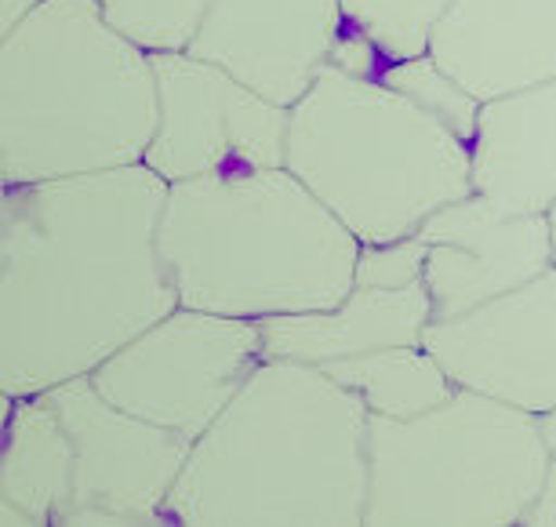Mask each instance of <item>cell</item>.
<instances>
[{
    "instance_id": "4",
    "label": "cell",
    "mask_w": 556,
    "mask_h": 527,
    "mask_svg": "<svg viewBox=\"0 0 556 527\" xmlns=\"http://www.w3.org/2000/svg\"><path fill=\"white\" fill-rule=\"evenodd\" d=\"M161 255L178 305L240 321L339 305L361 240L288 167L167 186Z\"/></svg>"
},
{
    "instance_id": "23",
    "label": "cell",
    "mask_w": 556,
    "mask_h": 527,
    "mask_svg": "<svg viewBox=\"0 0 556 527\" xmlns=\"http://www.w3.org/2000/svg\"><path fill=\"white\" fill-rule=\"evenodd\" d=\"M549 229H553V255H556V204L549 211Z\"/></svg>"
},
{
    "instance_id": "14",
    "label": "cell",
    "mask_w": 556,
    "mask_h": 527,
    "mask_svg": "<svg viewBox=\"0 0 556 527\" xmlns=\"http://www.w3.org/2000/svg\"><path fill=\"white\" fill-rule=\"evenodd\" d=\"M473 189L513 215H549L556 204V80L480 102Z\"/></svg>"
},
{
    "instance_id": "22",
    "label": "cell",
    "mask_w": 556,
    "mask_h": 527,
    "mask_svg": "<svg viewBox=\"0 0 556 527\" xmlns=\"http://www.w3.org/2000/svg\"><path fill=\"white\" fill-rule=\"evenodd\" d=\"M40 0H0V34H15L29 15L37 12Z\"/></svg>"
},
{
    "instance_id": "5",
    "label": "cell",
    "mask_w": 556,
    "mask_h": 527,
    "mask_svg": "<svg viewBox=\"0 0 556 527\" xmlns=\"http://www.w3.org/2000/svg\"><path fill=\"white\" fill-rule=\"evenodd\" d=\"M156 128V66L99 0H40L0 37V183L142 164Z\"/></svg>"
},
{
    "instance_id": "3",
    "label": "cell",
    "mask_w": 556,
    "mask_h": 527,
    "mask_svg": "<svg viewBox=\"0 0 556 527\" xmlns=\"http://www.w3.org/2000/svg\"><path fill=\"white\" fill-rule=\"evenodd\" d=\"M371 415L317 364L266 356L193 440L164 516L353 527L367 513Z\"/></svg>"
},
{
    "instance_id": "17",
    "label": "cell",
    "mask_w": 556,
    "mask_h": 527,
    "mask_svg": "<svg viewBox=\"0 0 556 527\" xmlns=\"http://www.w3.org/2000/svg\"><path fill=\"white\" fill-rule=\"evenodd\" d=\"M324 372L350 389L371 418H415L444 404L458 389L426 342L379 346V350L324 364Z\"/></svg>"
},
{
    "instance_id": "9",
    "label": "cell",
    "mask_w": 556,
    "mask_h": 527,
    "mask_svg": "<svg viewBox=\"0 0 556 527\" xmlns=\"http://www.w3.org/2000/svg\"><path fill=\"white\" fill-rule=\"evenodd\" d=\"M45 393L66 422L73 451L66 524H164L193 440L117 407L99 393L91 375Z\"/></svg>"
},
{
    "instance_id": "16",
    "label": "cell",
    "mask_w": 556,
    "mask_h": 527,
    "mask_svg": "<svg viewBox=\"0 0 556 527\" xmlns=\"http://www.w3.org/2000/svg\"><path fill=\"white\" fill-rule=\"evenodd\" d=\"M4 397L0 520L66 524L73 505V451L55 400L48 393Z\"/></svg>"
},
{
    "instance_id": "18",
    "label": "cell",
    "mask_w": 556,
    "mask_h": 527,
    "mask_svg": "<svg viewBox=\"0 0 556 527\" xmlns=\"http://www.w3.org/2000/svg\"><path fill=\"white\" fill-rule=\"evenodd\" d=\"M447 8L451 0H339L342 34L390 62L429 55Z\"/></svg>"
},
{
    "instance_id": "13",
    "label": "cell",
    "mask_w": 556,
    "mask_h": 527,
    "mask_svg": "<svg viewBox=\"0 0 556 527\" xmlns=\"http://www.w3.org/2000/svg\"><path fill=\"white\" fill-rule=\"evenodd\" d=\"M429 55L477 102L556 80V0H451Z\"/></svg>"
},
{
    "instance_id": "11",
    "label": "cell",
    "mask_w": 556,
    "mask_h": 527,
    "mask_svg": "<svg viewBox=\"0 0 556 527\" xmlns=\"http://www.w3.org/2000/svg\"><path fill=\"white\" fill-rule=\"evenodd\" d=\"M433 321H451L556 266L549 215H513L477 189L418 226Z\"/></svg>"
},
{
    "instance_id": "1",
    "label": "cell",
    "mask_w": 556,
    "mask_h": 527,
    "mask_svg": "<svg viewBox=\"0 0 556 527\" xmlns=\"http://www.w3.org/2000/svg\"><path fill=\"white\" fill-rule=\"evenodd\" d=\"M167 183L128 164L0 193V393L91 375L178 305L161 255Z\"/></svg>"
},
{
    "instance_id": "19",
    "label": "cell",
    "mask_w": 556,
    "mask_h": 527,
    "mask_svg": "<svg viewBox=\"0 0 556 527\" xmlns=\"http://www.w3.org/2000/svg\"><path fill=\"white\" fill-rule=\"evenodd\" d=\"M212 0H99L113 29L150 55L190 51Z\"/></svg>"
},
{
    "instance_id": "7",
    "label": "cell",
    "mask_w": 556,
    "mask_h": 527,
    "mask_svg": "<svg viewBox=\"0 0 556 527\" xmlns=\"http://www.w3.org/2000/svg\"><path fill=\"white\" fill-rule=\"evenodd\" d=\"M266 361L262 324L175 305L91 372L99 393L197 440Z\"/></svg>"
},
{
    "instance_id": "12",
    "label": "cell",
    "mask_w": 556,
    "mask_h": 527,
    "mask_svg": "<svg viewBox=\"0 0 556 527\" xmlns=\"http://www.w3.org/2000/svg\"><path fill=\"white\" fill-rule=\"evenodd\" d=\"M339 34V0H212L190 51L291 110L331 62Z\"/></svg>"
},
{
    "instance_id": "20",
    "label": "cell",
    "mask_w": 556,
    "mask_h": 527,
    "mask_svg": "<svg viewBox=\"0 0 556 527\" xmlns=\"http://www.w3.org/2000/svg\"><path fill=\"white\" fill-rule=\"evenodd\" d=\"M422 269H426V251L418 234L404 240H390V244H361L353 288H382V291L426 288Z\"/></svg>"
},
{
    "instance_id": "8",
    "label": "cell",
    "mask_w": 556,
    "mask_h": 527,
    "mask_svg": "<svg viewBox=\"0 0 556 527\" xmlns=\"http://www.w3.org/2000/svg\"><path fill=\"white\" fill-rule=\"evenodd\" d=\"M156 128L146 167L172 183L285 167L288 105L269 102L193 51L153 55Z\"/></svg>"
},
{
    "instance_id": "2",
    "label": "cell",
    "mask_w": 556,
    "mask_h": 527,
    "mask_svg": "<svg viewBox=\"0 0 556 527\" xmlns=\"http://www.w3.org/2000/svg\"><path fill=\"white\" fill-rule=\"evenodd\" d=\"M480 102L433 55L390 62L339 34L331 62L291 105L285 167L361 244L418 234L473 193Z\"/></svg>"
},
{
    "instance_id": "6",
    "label": "cell",
    "mask_w": 556,
    "mask_h": 527,
    "mask_svg": "<svg viewBox=\"0 0 556 527\" xmlns=\"http://www.w3.org/2000/svg\"><path fill=\"white\" fill-rule=\"evenodd\" d=\"M364 524H528L549 477L531 411L455 389L415 418H371Z\"/></svg>"
},
{
    "instance_id": "21",
    "label": "cell",
    "mask_w": 556,
    "mask_h": 527,
    "mask_svg": "<svg viewBox=\"0 0 556 527\" xmlns=\"http://www.w3.org/2000/svg\"><path fill=\"white\" fill-rule=\"evenodd\" d=\"M539 422H542L545 444H549V477H545V491L539 505L531 510L528 524H556V411L539 415Z\"/></svg>"
},
{
    "instance_id": "15",
    "label": "cell",
    "mask_w": 556,
    "mask_h": 527,
    "mask_svg": "<svg viewBox=\"0 0 556 527\" xmlns=\"http://www.w3.org/2000/svg\"><path fill=\"white\" fill-rule=\"evenodd\" d=\"M429 321H433V305H429L426 288H353L328 310L262 321V346H266V356H277V361L324 367L331 361L379 350V346L422 342Z\"/></svg>"
},
{
    "instance_id": "10",
    "label": "cell",
    "mask_w": 556,
    "mask_h": 527,
    "mask_svg": "<svg viewBox=\"0 0 556 527\" xmlns=\"http://www.w3.org/2000/svg\"><path fill=\"white\" fill-rule=\"evenodd\" d=\"M451 382L531 415L556 411V266L422 335Z\"/></svg>"
}]
</instances>
